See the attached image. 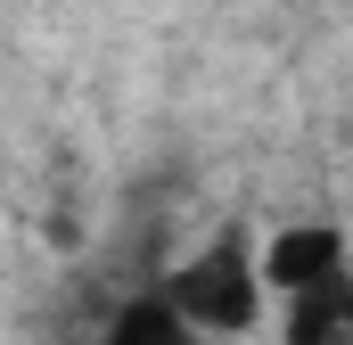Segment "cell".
Listing matches in <instances>:
<instances>
[{
	"label": "cell",
	"mask_w": 353,
	"mask_h": 345,
	"mask_svg": "<svg viewBox=\"0 0 353 345\" xmlns=\"http://www.w3.org/2000/svg\"><path fill=\"white\" fill-rule=\"evenodd\" d=\"M148 288L173 304L189 329H205L214 345L255 337V329L271 321V279H263L255 230H214V239H197V247H189L181 263H165Z\"/></svg>",
	"instance_id": "obj_1"
},
{
	"label": "cell",
	"mask_w": 353,
	"mask_h": 345,
	"mask_svg": "<svg viewBox=\"0 0 353 345\" xmlns=\"http://www.w3.org/2000/svg\"><path fill=\"white\" fill-rule=\"evenodd\" d=\"M255 247H263L271 304H279V296H304V288H321V279H337V271H353V230L337 214H288V222H271Z\"/></svg>",
	"instance_id": "obj_2"
},
{
	"label": "cell",
	"mask_w": 353,
	"mask_h": 345,
	"mask_svg": "<svg viewBox=\"0 0 353 345\" xmlns=\"http://www.w3.org/2000/svg\"><path fill=\"white\" fill-rule=\"evenodd\" d=\"M279 345H353V271L279 296Z\"/></svg>",
	"instance_id": "obj_3"
},
{
	"label": "cell",
	"mask_w": 353,
	"mask_h": 345,
	"mask_svg": "<svg viewBox=\"0 0 353 345\" xmlns=\"http://www.w3.org/2000/svg\"><path fill=\"white\" fill-rule=\"evenodd\" d=\"M90 345H214V337H205V329H189L157 288H140V296H123V304L99 321V337H90Z\"/></svg>",
	"instance_id": "obj_4"
},
{
	"label": "cell",
	"mask_w": 353,
	"mask_h": 345,
	"mask_svg": "<svg viewBox=\"0 0 353 345\" xmlns=\"http://www.w3.org/2000/svg\"><path fill=\"white\" fill-rule=\"evenodd\" d=\"M0 8H8V0H0Z\"/></svg>",
	"instance_id": "obj_5"
}]
</instances>
